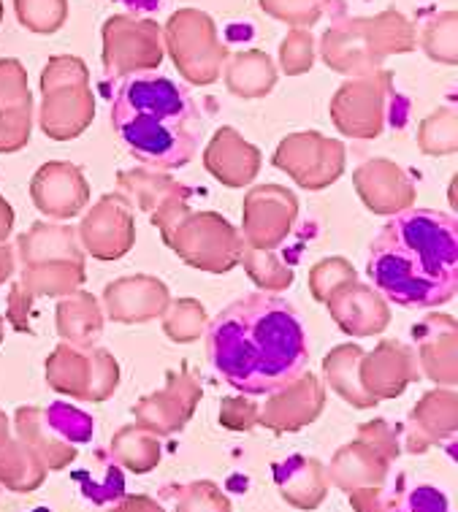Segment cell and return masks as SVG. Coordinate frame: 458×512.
<instances>
[{
    "mask_svg": "<svg viewBox=\"0 0 458 512\" xmlns=\"http://www.w3.org/2000/svg\"><path fill=\"white\" fill-rule=\"evenodd\" d=\"M209 358L234 388L269 393L307 366V339L282 298L253 293L217 315L209 328Z\"/></svg>",
    "mask_w": 458,
    "mask_h": 512,
    "instance_id": "obj_1",
    "label": "cell"
},
{
    "mask_svg": "<svg viewBox=\"0 0 458 512\" xmlns=\"http://www.w3.org/2000/svg\"><path fill=\"white\" fill-rule=\"evenodd\" d=\"M369 277L402 307H437L456 293V220L434 209H412L383 228L372 244Z\"/></svg>",
    "mask_w": 458,
    "mask_h": 512,
    "instance_id": "obj_2",
    "label": "cell"
},
{
    "mask_svg": "<svg viewBox=\"0 0 458 512\" xmlns=\"http://www.w3.org/2000/svg\"><path fill=\"white\" fill-rule=\"evenodd\" d=\"M112 125L133 158L152 166L177 168L196 155V103L166 76H128L114 95Z\"/></svg>",
    "mask_w": 458,
    "mask_h": 512,
    "instance_id": "obj_3",
    "label": "cell"
}]
</instances>
